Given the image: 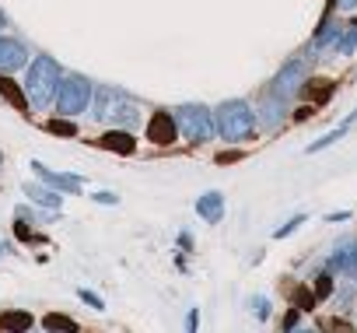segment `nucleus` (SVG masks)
Masks as SVG:
<instances>
[{
  "mask_svg": "<svg viewBox=\"0 0 357 333\" xmlns=\"http://www.w3.org/2000/svg\"><path fill=\"white\" fill-rule=\"evenodd\" d=\"M95 200H98V204H116V197H112V193H95Z\"/></svg>",
  "mask_w": 357,
  "mask_h": 333,
  "instance_id": "bb28decb",
  "label": "nucleus"
},
{
  "mask_svg": "<svg viewBox=\"0 0 357 333\" xmlns=\"http://www.w3.org/2000/svg\"><path fill=\"white\" fill-rule=\"evenodd\" d=\"M29 193H32V200H36V204H46V207H53V211L60 207V197H56L53 190H29Z\"/></svg>",
  "mask_w": 357,
  "mask_h": 333,
  "instance_id": "a211bd4d",
  "label": "nucleus"
},
{
  "mask_svg": "<svg viewBox=\"0 0 357 333\" xmlns=\"http://www.w3.org/2000/svg\"><path fill=\"white\" fill-rule=\"evenodd\" d=\"M249 305H252V316H256V319H266V316H270V302H266V298L256 295V298H249Z\"/></svg>",
  "mask_w": 357,
  "mask_h": 333,
  "instance_id": "4be33fe9",
  "label": "nucleus"
},
{
  "mask_svg": "<svg viewBox=\"0 0 357 333\" xmlns=\"http://www.w3.org/2000/svg\"><path fill=\"white\" fill-rule=\"evenodd\" d=\"M25 64H29V53H25L22 43H15V39H0V71L15 74V71H22Z\"/></svg>",
  "mask_w": 357,
  "mask_h": 333,
  "instance_id": "0eeeda50",
  "label": "nucleus"
},
{
  "mask_svg": "<svg viewBox=\"0 0 357 333\" xmlns=\"http://www.w3.org/2000/svg\"><path fill=\"white\" fill-rule=\"evenodd\" d=\"M175 116V123H178V130H183L193 144H204V140H211V133H214V119H211V112H207V105H197V102H190V105H178V112H172Z\"/></svg>",
  "mask_w": 357,
  "mask_h": 333,
  "instance_id": "7ed1b4c3",
  "label": "nucleus"
},
{
  "mask_svg": "<svg viewBox=\"0 0 357 333\" xmlns=\"http://www.w3.org/2000/svg\"><path fill=\"white\" fill-rule=\"evenodd\" d=\"M301 221H305V218H294V221H291V225H284V228H280V232H277V239H284V235H291V232H294V228H298V225H301Z\"/></svg>",
  "mask_w": 357,
  "mask_h": 333,
  "instance_id": "393cba45",
  "label": "nucleus"
},
{
  "mask_svg": "<svg viewBox=\"0 0 357 333\" xmlns=\"http://www.w3.org/2000/svg\"><path fill=\"white\" fill-rule=\"evenodd\" d=\"M102 95H105L109 105H102V109L95 112L98 119H109V116L119 119V123H137V119H140V112H137L133 102H126V98H119V95H112V91H102Z\"/></svg>",
  "mask_w": 357,
  "mask_h": 333,
  "instance_id": "39448f33",
  "label": "nucleus"
},
{
  "mask_svg": "<svg viewBox=\"0 0 357 333\" xmlns=\"http://www.w3.org/2000/svg\"><path fill=\"white\" fill-rule=\"evenodd\" d=\"M354 46H357V25H350V32H343V36H340L336 50H340V53H354Z\"/></svg>",
  "mask_w": 357,
  "mask_h": 333,
  "instance_id": "aec40b11",
  "label": "nucleus"
},
{
  "mask_svg": "<svg viewBox=\"0 0 357 333\" xmlns=\"http://www.w3.org/2000/svg\"><path fill=\"white\" fill-rule=\"evenodd\" d=\"M32 169H36V176L39 179H46V183H53L56 190H67V193H77L81 190V179L77 176H63V172H53V169H46V165H32Z\"/></svg>",
  "mask_w": 357,
  "mask_h": 333,
  "instance_id": "6e6552de",
  "label": "nucleus"
},
{
  "mask_svg": "<svg viewBox=\"0 0 357 333\" xmlns=\"http://www.w3.org/2000/svg\"><path fill=\"white\" fill-rule=\"evenodd\" d=\"M43 326H46L50 333H77V323L67 319V316H60V312H50V316L43 319Z\"/></svg>",
  "mask_w": 357,
  "mask_h": 333,
  "instance_id": "4468645a",
  "label": "nucleus"
},
{
  "mask_svg": "<svg viewBox=\"0 0 357 333\" xmlns=\"http://www.w3.org/2000/svg\"><path fill=\"white\" fill-rule=\"evenodd\" d=\"M252 109L245 102H225L218 109V133L225 140H245L252 133Z\"/></svg>",
  "mask_w": 357,
  "mask_h": 333,
  "instance_id": "f03ea898",
  "label": "nucleus"
},
{
  "mask_svg": "<svg viewBox=\"0 0 357 333\" xmlns=\"http://www.w3.org/2000/svg\"><path fill=\"white\" fill-rule=\"evenodd\" d=\"M81 298H84L88 305H95V309H102V298H98V295H91V291H81Z\"/></svg>",
  "mask_w": 357,
  "mask_h": 333,
  "instance_id": "a878e982",
  "label": "nucleus"
},
{
  "mask_svg": "<svg viewBox=\"0 0 357 333\" xmlns=\"http://www.w3.org/2000/svg\"><path fill=\"white\" fill-rule=\"evenodd\" d=\"M343 133H347V126H340V130H333V133H329V137H322V140H315V144H312L308 151H319V147H329V144H333V140H340Z\"/></svg>",
  "mask_w": 357,
  "mask_h": 333,
  "instance_id": "5701e85b",
  "label": "nucleus"
},
{
  "mask_svg": "<svg viewBox=\"0 0 357 333\" xmlns=\"http://www.w3.org/2000/svg\"><path fill=\"white\" fill-rule=\"evenodd\" d=\"M60 67L50 60V57H39L32 67H29V81H25V88H29V105H50L53 102V95L60 91Z\"/></svg>",
  "mask_w": 357,
  "mask_h": 333,
  "instance_id": "f257e3e1",
  "label": "nucleus"
},
{
  "mask_svg": "<svg viewBox=\"0 0 357 333\" xmlns=\"http://www.w3.org/2000/svg\"><path fill=\"white\" fill-rule=\"evenodd\" d=\"M197 211H200V218H207L211 225H218L221 214H225V200H221V193H207V197H200Z\"/></svg>",
  "mask_w": 357,
  "mask_h": 333,
  "instance_id": "9b49d317",
  "label": "nucleus"
},
{
  "mask_svg": "<svg viewBox=\"0 0 357 333\" xmlns=\"http://www.w3.org/2000/svg\"><path fill=\"white\" fill-rule=\"evenodd\" d=\"M305 77V64H287L284 67V74L277 77V98H284V95H291V91H298V81Z\"/></svg>",
  "mask_w": 357,
  "mask_h": 333,
  "instance_id": "9d476101",
  "label": "nucleus"
},
{
  "mask_svg": "<svg viewBox=\"0 0 357 333\" xmlns=\"http://www.w3.org/2000/svg\"><path fill=\"white\" fill-rule=\"evenodd\" d=\"M50 133H56V137H74L77 126H74L70 119H50Z\"/></svg>",
  "mask_w": 357,
  "mask_h": 333,
  "instance_id": "f3484780",
  "label": "nucleus"
},
{
  "mask_svg": "<svg viewBox=\"0 0 357 333\" xmlns=\"http://www.w3.org/2000/svg\"><path fill=\"white\" fill-rule=\"evenodd\" d=\"M333 270H357V242H343L333 256Z\"/></svg>",
  "mask_w": 357,
  "mask_h": 333,
  "instance_id": "f8f14e48",
  "label": "nucleus"
},
{
  "mask_svg": "<svg viewBox=\"0 0 357 333\" xmlns=\"http://www.w3.org/2000/svg\"><path fill=\"white\" fill-rule=\"evenodd\" d=\"M175 133H178V123H175V116L172 112H154L151 116V123H147V137L154 140V144H172L175 140Z\"/></svg>",
  "mask_w": 357,
  "mask_h": 333,
  "instance_id": "423d86ee",
  "label": "nucleus"
},
{
  "mask_svg": "<svg viewBox=\"0 0 357 333\" xmlns=\"http://www.w3.org/2000/svg\"><path fill=\"white\" fill-rule=\"evenodd\" d=\"M56 102H60V112H63V116L70 119L74 112H84V105L91 102V84H88L84 77L70 74V77H63V81H60Z\"/></svg>",
  "mask_w": 357,
  "mask_h": 333,
  "instance_id": "20e7f679",
  "label": "nucleus"
},
{
  "mask_svg": "<svg viewBox=\"0 0 357 333\" xmlns=\"http://www.w3.org/2000/svg\"><path fill=\"white\" fill-rule=\"evenodd\" d=\"M322 330L326 333H354V326L343 323V319H322Z\"/></svg>",
  "mask_w": 357,
  "mask_h": 333,
  "instance_id": "412c9836",
  "label": "nucleus"
},
{
  "mask_svg": "<svg viewBox=\"0 0 357 333\" xmlns=\"http://www.w3.org/2000/svg\"><path fill=\"white\" fill-rule=\"evenodd\" d=\"M32 316L29 312H8V316H0V326H4L8 333H29L32 330Z\"/></svg>",
  "mask_w": 357,
  "mask_h": 333,
  "instance_id": "ddd939ff",
  "label": "nucleus"
},
{
  "mask_svg": "<svg viewBox=\"0 0 357 333\" xmlns=\"http://www.w3.org/2000/svg\"><path fill=\"white\" fill-rule=\"evenodd\" d=\"M294 298H298V309H315V295H312V291H305V288H301Z\"/></svg>",
  "mask_w": 357,
  "mask_h": 333,
  "instance_id": "b1692460",
  "label": "nucleus"
},
{
  "mask_svg": "<svg viewBox=\"0 0 357 333\" xmlns=\"http://www.w3.org/2000/svg\"><path fill=\"white\" fill-rule=\"evenodd\" d=\"M329 291H333V281H329V274H322V277H315V288H312V295H315V302H322V298H329Z\"/></svg>",
  "mask_w": 357,
  "mask_h": 333,
  "instance_id": "6ab92c4d",
  "label": "nucleus"
},
{
  "mask_svg": "<svg viewBox=\"0 0 357 333\" xmlns=\"http://www.w3.org/2000/svg\"><path fill=\"white\" fill-rule=\"evenodd\" d=\"M98 144H102L105 151H116V154H133V151H137V140H133L126 130H109Z\"/></svg>",
  "mask_w": 357,
  "mask_h": 333,
  "instance_id": "1a4fd4ad",
  "label": "nucleus"
},
{
  "mask_svg": "<svg viewBox=\"0 0 357 333\" xmlns=\"http://www.w3.org/2000/svg\"><path fill=\"white\" fill-rule=\"evenodd\" d=\"M333 95V84L329 81H312V88H308V98L312 102H326Z\"/></svg>",
  "mask_w": 357,
  "mask_h": 333,
  "instance_id": "dca6fc26",
  "label": "nucleus"
},
{
  "mask_svg": "<svg viewBox=\"0 0 357 333\" xmlns=\"http://www.w3.org/2000/svg\"><path fill=\"white\" fill-rule=\"evenodd\" d=\"M0 95H4V98H8V102H15V105H18V109H22V112H25V109H29V98H25V95H22V88H18V84H15V81H11V77H4V81H0Z\"/></svg>",
  "mask_w": 357,
  "mask_h": 333,
  "instance_id": "2eb2a0df",
  "label": "nucleus"
},
{
  "mask_svg": "<svg viewBox=\"0 0 357 333\" xmlns=\"http://www.w3.org/2000/svg\"><path fill=\"white\" fill-rule=\"evenodd\" d=\"M287 333H312V330H287Z\"/></svg>",
  "mask_w": 357,
  "mask_h": 333,
  "instance_id": "cd10ccee",
  "label": "nucleus"
}]
</instances>
